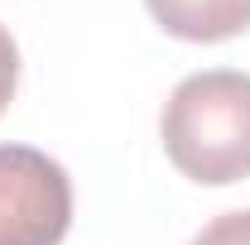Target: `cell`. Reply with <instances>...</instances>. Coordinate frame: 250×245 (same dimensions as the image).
Here are the masks:
<instances>
[{
    "mask_svg": "<svg viewBox=\"0 0 250 245\" xmlns=\"http://www.w3.org/2000/svg\"><path fill=\"white\" fill-rule=\"evenodd\" d=\"M72 178L34 144H0V245H62Z\"/></svg>",
    "mask_w": 250,
    "mask_h": 245,
    "instance_id": "cell-2",
    "label": "cell"
},
{
    "mask_svg": "<svg viewBox=\"0 0 250 245\" xmlns=\"http://www.w3.org/2000/svg\"><path fill=\"white\" fill-rule=\"evenodd\" d=\"M15 82H20V48H15L10 29L0 24V116H5V106L15 96Z\"/></svg>",
    "mask_w": 250,
    "mask_h": 245,
    "instance_id": "cell-5",
    "label": "cell"
},
{
    "mask_svg": "<svg viewBox=\"0 0 250 245\" xmlns=\"http://www.w3.org/2000/svg\"><path fill=\"white\" fill-rule=\"evenodd\" d=\"M188 245H250V207L212 216V221H207Z\"/></svg>",
    "mask_w": 250,
    "mask_h": 245,
    "instance_id": "cell-4",
    "label": "cell"
},
{
    "mask_svg": "<svg viewBox=\"0 0 250 245\" xmlns=\"http://www.w3.org/2000/svg\"><path fill=\"white\" fill-rule=\"evenodd\" d=\"M168 163L202 187L250 178V72L207 67L183 77L159 116Z\"/></svg>",
    "mask_w": 250,
    "mask_h": 245,
    "instance_id": "cell-1",
    "label": "cell"
},
{
    "mask_svg": "<svg viewBox=\"0 0 250 245\" xmlns=\"http://www.w3.org/2000/svg\"><path fill=\"white\" fill-rule=\"evenodd\" d=\"M154 24L188 43H221L250 29V0H145Z\"/></svg>",
    "mask_w": 250,
    "mask_h": 245,
    "instance_id": "cell-3",
    "label": "cell"
}]
</instances>
